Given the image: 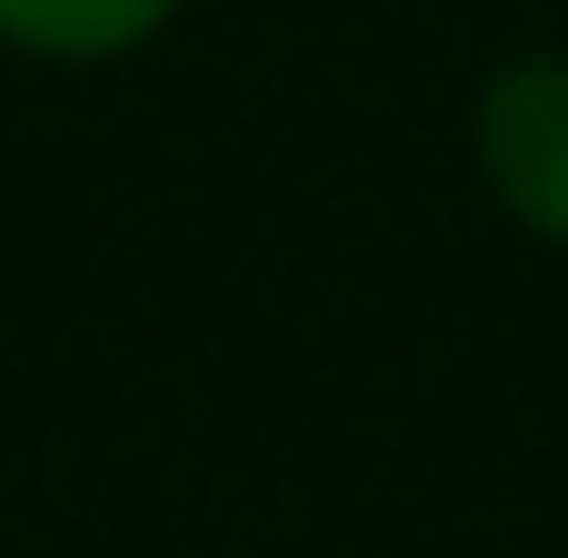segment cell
I'll use <instances>...</instances> for the list:
<instances>
[{
    "label": "cell",
    "mask_w": 568,
    "mask_h": 558,
    "mask_svg": "<svg viewBox=\"0 0 568 558\" xmlns=\"http://www.w3.org/2000/svg\"><path fill=\"white\" fill-rule=\"evenodd\" d=\"M469 160L539 250H568V50H519L479 80Z\"/></svg>",
    "instance_id": "1"
},
{
    "label": "cell",
    "mask_w": 568,
    "mask_h": 558,
    "mask_svg": "<svg viewBox=\"0 0 568 558\" xmlns=\"http://www.w3.org/2000/svg\"><path fill=\"white\" fill-rule=\"evenodd\" d=\"M180 0H0V50L20 60H120L160 40Z\"/></svg>",
    "instance_id": "2"
}]
</instances>
